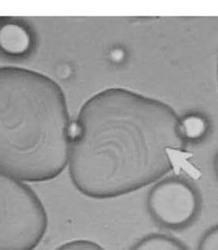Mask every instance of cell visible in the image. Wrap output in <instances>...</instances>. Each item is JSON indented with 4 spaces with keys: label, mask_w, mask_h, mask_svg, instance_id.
<instances>
[{
    "label": "cell",
    "mask_w": 218,
    "mask_h": 250,
    "mask_svg": "<svg viewBox=\"0 0 218 250\" xmlns=\"http://www.w3.org/2000/svg\"><path fill=\"white\" fill-rule=\"evenodd\" d=\"M54 250H105L100 245L88 240H76L67 242Z\"/></svg>",
    "instance_id": "cell-9"
},
{
    "label": "cell",
    "mask_w": 218,
    "mask_h": 250,
    "mask_svg": "<svg viewBox=\"0 0 218 250\" xmlns=\"http://www.w3.org/2000/svg\"><path fill=\"white\" fill-rule=\"evenodd\" d=\"M146 207L157 225L170 230H180L196 220L202 199L196 188L186 179L171 177L150 189Z\"/></svg>",
    "instance_id": "cell-4"
},
{
    "label": "cell",
    "mask_w": 218,
    "mask_h": 250,
    "mask_svg": "<svg viewBox=\"0 0 218 250\" xmlns=\"http://www.w3.org/2000/svg\"><path fill=\"white\" fill-rule=\"evenodd\" d=\"M198 250H218V225L206 230L199 241Z\"/></svg>",
    "instance_id": "cell-8"
},
{
    "label": "cell",
    "mask_w": 218,
    "mask_h": 250,
    "mask_svg": "<svg viewBox=\"0 0 218 250\" xmlns=\"http://www.w3.org/2000/svg\"></svg>",
    "instance_id": "cell-11"
},
{
    "label": "cell",
    "mask_w": 218,
    "mask_h": 250,
    "mask_svg": "<svg viewBox=\"0 0 218 250\" xmlns=\"http://www.w3.org/2000/svg\"><path fill=\"white\" fill-rule=\"evenodd\" d=\"M130 250H189L182 242L167 234H153L141 238Z\"/></svg>",
    "instance_id": "cell-7"
},
{
    "label": "cell",
    "mask_w": 218,
    "mask_h": 250,
    "mask_svg": "<svg viewBox=\"0 0 218 250\" xmlns=\"http://www.w3.org/2000/svg\"><path fill=\"white\" fill-rule=\"evenodd\" d=\"M71 124L54 80L26 68H0V170L28 182L58 177L68 162Z\"/></svg>",
    "instance_id": "cell-2"
},
{
    "label": "cell",
    "mask_w": 218,
    "mask_h": 250,
    "mask_svg": "<svg viewBox=\"0 0 218 250\" xmlns=\"http://www.w3.org/2000/svg\"><path fill=\"white\" fill-rule=\"evenodd\" d=\"M32 46V34L25 26L16 22L0 26V50L6 55L22 57L29 53Z\"/></svg>",
    "instance_id": "cell-5"
},
{
    "label": "cell",
    "mask_w": 218,
    "mask_h": 250,
    "mask_svg": "<svg viewBox=\"0 0 218 250\" xmlns=\"http://www.w3.org/2000/svg\"><path fill=\"white\" fill-rule=\"evenodd\" d=\"M47 225L38 195L28 185L0 172V250H33Z\"/></svg>",
    "instance_id": "cell-3"
},
{
    "label": "cell",
    "mask_w": 218,
    "mask_h": 250,
    "mask_svg": "<svg viewBox=\"0 0 218 250\" xmlns=\"http://www.w3.org/2000/svg\"><path fill=\"white\" fill-rule=\"evenodd\" d=\"M214 170H215V173H216L218 177V152L215 156V159H214Z\"/></svg>",
    "instance_id": "cell-10"
},
{
    "label": "cell",
    "mask_w": 218,
    "mask_h": 250,
    "mask_svg": "<svg viewBox=\"0 0 218 250\" xmlns=\"http://www.w3.org/2000/svg\"><path fill=\"white\" fill-rule=\"evenodd\" d=\"M178 126L180 137L187 145L204 141L212 128L210 118L199 111H190L179 116Z\"/></svg>",
    "instance_id": "cell-6"
},
{
    "label": "cell",
    "mask_w": 218,
    "mask_h": 250,
    "mask_svg": "<svg viewBox=\"0 0 218 250\" xmlns=\"http://www.w3.org/2000/svg\"><path fill=\"white\" fill-rule=\"evenodd\" d=\"M178 123L159 100L125 88L96 93L71 124V182L85 196L105 199L158 181L186 153Z\"/></svg>",
    "instance_id": "cell-1"
}]
</instances>
